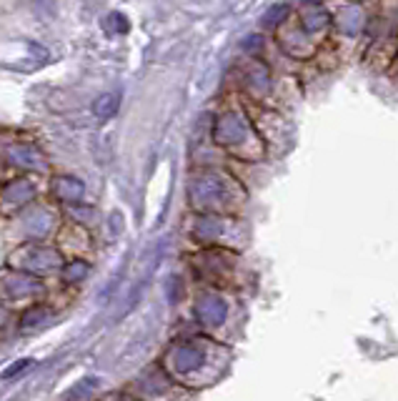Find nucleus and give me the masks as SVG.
I'll return each instance as SVG.
<instances>
[{
  "label": "nucleus",
  "instance_id": "obj_2",
  "mask_svg": "<svg viewBox=\"0 0 398 401\" xmlns=\"http://www.w3.org/2000/svg\"><path fill=\"white\" fill-rule=\"evenodd\" d=\"M10 269L28 271V274H40V271H53L63 263L61 253L53 246L40 244H23L10 253Z\"/></svg>",
  "mask_w": 398,
  "mask_h": 401
},
{
  "label": "nucleus",
  "instance_id": "obj_15",
  "mask_svg": "<svg viewBox=\"0 0 398 401\" xmlns=\"http://www.w3.org/2000/svg\"><path fill=\"white\" fill-rule=\"evenodd\" d=\"M286 13H288V8L286 6H276V8H271V10L263 15V23L266 25H278L280 20L286 18Z\"/></svg>",
  "mask_w": 398,
  "mask_h": 401
},
{
  "label": "nucleus",
  "instance_id": "obj_12",
  "mask_svg": "<svg viewBox=\"0 0 398 401\" xmlns=\"http://www.w3.org/2000/svg\"><path fill=\"white\" fill-rule=\"evenodd\" d=\"M88 276V263L83 261H73V263H65V269H63V278L68 283H78L83 281Z\"/></svg>",
  "mask_w": 398,
  "mask_h": 401
},
{
  "label": "nucleus",
  "instance_id": "obj_5",
  "mask_svg": "<svg viewBox=\"0 0 398 401\" xmlns=\"http://www.w3.org/2000/svg\"><path fill=\"white\" fill-rule=\"evenodd\" d=\"M0 281H3V294H6L8 299H23V296H33L43 291V286H40L28 271L0 274Z\"/></svg>",
  "mask_w": 398,
  "mask_h": 401
},
{
  "label": "nucleus",
  "instance_id": "obj_11",
  "mask_svg": "<svg viewBox=\"0 0 398 401\" xmlns=\"http://www.w3.org/2000/svg\"><path fill=\"white\" fill-rule=\"evenodd\" d=\"M118 103H120L118 93H103V95H98V98L93 100V113L103 120L113 118V116L118 113Z\"/></svg>",
  "mask_w": 398,
  "mask_h": 401
},
{
  "label": "nucleus",
  "instance_id": "obj_4",
  "mask_svg": "<svg viewBox=\"0 0 398 401\" xmlns=\"http://www.w3.org/2000/svg\"><path fill=\"white\" fill-rule=\"evenodd\" d=\"M170 366H173L175 374H191V371L200 369L203 363V349L193 341H186V344H178L170 351Z\"/></svg>",
  "mask_w": 398,
  "mask_h": 401
},
{
  "label": "nucleus",
  "instance_id": "obj_6",
  "mask_svg": "<svg viewBox=\"0 0 398 401\" xmlns=\"http://www.w3.org/2000/svg\"><path fill=\"white\" fill-rule=\"evenodd\" d=\"M225 313H228V306L225 301L216 294H205L198 299V306H196V316H198L200 324L205 326H221L225 321Z\"/></svg>",
  "mask_w": 398,
  "mask_h": 401
},
{
  "label": "nucleus",
  "instance_id": "obj_17",
  "mask_svg": "<svg viewBox=\"0 0 398 401\" xmlns=\"http://www.w3.org/2000/svg\"><path fill=\"white\" fill-rule=\"evenodd\" d=\"M35 3L38 10H45V13H53V8H56V0H33Z\"/></svg>",
  "mask_w": 398,
  "mask_h": 401
},
{
  "label": "nucleus",
  "instance_id": "obj_16",
  "mask_svg": "<svg viewBox=\"0 0 398 401\" xmlns=\"http://www.w3.org/2000/svg\"><path fill=\"white\" fill-rule=\"evenodd\" d=\"M33 363H35V361H31V359H20V361H15L13 366H8V369L3 371V379H13V376H18L20 371L31 369Z\"/></svg>",
  "mask_w": 398,
  "mask_h": 401
},
{
  "label": "nucleus",
  "instance_id": "obj_8",
  "mask_svg": "<svg viewBox=\"0 0 398 401\" xmlns=\"http://www.w3.org/2000/svg\"><path fill=\"white\" fill-rule=\"evenodd\" d=\"M8 156L18 163V166H25V168H35V171H43L45 168V156L35 148V146H31V143L13 146V148L8 150Z\"/></svg>",
  "mask_w": 398,
  "mask_h": 401
},
{
  "label": "nucleus",
  "instance_id": "obj_13",
  "mask_svg": "<svg viewBox=\"0 0 398 401\" xmlns=\"http://www.w3.org/2000/svg\"><path fill=\"white\" fill-rule=\"evenodd\" d=\"M50 316V311L45 306H35L33 311H28L23 316V331H31L33 326H38L40 321H45Z\"/></svg>",
  "mask_w": 398,
  "mask_h": 401
},
{
  "label": "nucleus",
  "instance_id": "obj_10",
  "mask_svg": "<svg viewBox=\"0 0 398 401\" xmlns=\"http://www.w3.org/2000/svg\"><path fill=\"white\" fill-rule=\"evenodd\" d=\"M25 223H28L33 236H45V233H50L53 223H56V213L50 211V208H35L33 213L25 216Z\"/></svg>",
  "mask_w": 398,
  "mask_h": 401
},
{
  "label": "nucleus",
  "instance_id": "obj_14",
  "mask_svg": "<svg viewBox=\"0 0 398 401\" xmlns=\"http://www.w3.org/2000/svg\"><path fill=\"white\" fill-rule=\"evenodd\" d=\"M128 28H131V25H128V18L120 15V13H111L106 18V31L113 33V36H116V33H128Z\"/></svg>",
  "mask_w": 398,
  "mask_h": 401
},
{
  "label": "nucleus",
  "instance_id": "obj_7",
  "mask_svg": "<svg viewBox=\"0 0 398 401\" xmlns=\"http://www.w3.org/2000/svg\"><path fill=\"white\" fill-rule=\"evenodd\" d=\"M33 196H35V186L31 181H25V178H20V181H13L3 188L0 203H3L6 211H10V208H20L25 203H31Z\"/></svg>",
  "mask_w": 398,
  "mask_h": 401
},
{
  "label": "nucleus",
  "instance_id": "obj_1",
  "mask_svg": "<svg viewBox=\"0 0 398 401\" xmlns=\"http://www.w3.org/2000/svg\"><path fill=\"white\" fill-rule=\"evenodd\" d=\"M233 188H236V181H230L228 175L218 173V171H205V173L191 178L188 198H191V206L198 211H221V208L230 206Z\"/></svg>",
  "mask_w": 398,
  "mask_h": 401
},
{
  "label": "nucleus",
  "instance_id": "obj_9",
  "mask_svg": "<svg viewBox=\"0 0 398 401\" xmlns=\"http://www.w3.org/2000/svg\"><path fill=\"white\" fill-rule=\"evenodd\" d=\"M53 196L61 203H78L83 198V183L78 178H70V175H61L53 181Z\"/></svg>",
  "mask_w": 398,
  "mask_h": 401
},
{
  "label": "nucleus",
  "instance_id": "obj_3",
  "mask_svg": "<svg viewBox=\"0 0 398 401\" xmlns=\"http://www.w3.org/2000/svg\"><path fill=\"white\" fill-rule=\"evenodd\" d=\"M248 128H246V120L236 113H225L223 118L218 120L216 131H213V138H216L218 146H223V148H233L238 146L246 138Z\"/></svg>",
  "mask_w": 398,
  "mask_h": 401
}]
</instances>
